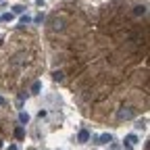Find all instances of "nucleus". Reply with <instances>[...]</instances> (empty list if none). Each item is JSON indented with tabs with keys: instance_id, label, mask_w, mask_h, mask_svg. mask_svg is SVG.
Returning <instances> with one entry per match:
<instances>
[{
	"instance_id": "1",
	"label": "nucleus",
	"mask_w": 150,
	"mask_h": 150,
	"mask_svg": "<svg viewBox=\"0 0 150 150\" xmlns=\"http://www.w3.org/2000/svg\"><path fill=\"white\" fill-rule=\"evenodd\" d=\"M50 29H52V31H59V33H63V31L67 29L65 19H63V17H52V19H50Z\"/></svg>"
},
{
	"instance_id": "2",
	"label": "nucleus",
	"mask_w": 150,
	"mask_h": 150,
	"mask_svg": "<svg viewBox=\"0 0 150 150\" xmlns=\"http://www.w3.org/2000/svg\"><path fill=\"white\" fill-rule=\"evenodd\" d=\"M117 117L123 121V119H134L136 117V108L134 106H121V110L117 112Z\"/></svg>"
},
{
	"instance_id": "3",
	"label": "nucleus",
	"mask_w": 150,
	"mask_h": 150,
	"mask_svg": "<svg viewBox=\"0 0 150 150\" xmlns=\"http://www.w3.org/2000/svg\"><path fill=\"white\" fill-rule=\"evenodd\" d=\"M52 79H54V81H65V71H63V69L52 71Z\"/></svg>"
},
{
	"instance_id": "4",
	"label": "nucleus",
	"mask_w": 150,
	"mask_h": 150,
	"mask_svg": "<svg viewBox=\"0 0 150 150\" xmlns=\"http://www.w3.org/2000/svg\"><path fill=\"white\" fill-rule=\"evenodd\" d=\"M108 142H112V136L110 134H102V136L96 138V144H108Z\"/></svg>"
},
{
	"instance_id": "5",
	"label": "nucleus",
	"mask_w": 150,
	"mask_h": 150,
	"mask_svg": "<svg viewBox=\"0 0 150 150\" xmlns=\"http://www.w3.org/2000/svg\"><path fill=\"white\" fill-rule=\"evenodd\" d=\"M134 15H136V17H142V15H146V6H144V4H138V6H134Z\"/></svg>"
},
{
	"instance_id": "6",
	"label": "nucleus",
	"mask_w": 150,
	"mask_h": 150,
	"mask_svg": "<svg viewBox=\"0 0 150 150\" xmlns=\"http://www.w3.org/2000/svg\"><path fill=\"white\" fill-rule=\"evenodd\" d=\"M77 140H79L81 144H83V142H88V140H90V131L81 129V131H79V136H77Z\"/></svg>"
},
{
	"instance_id": "7",
	"label": "nucleus",
	"mask_w": 150,
	"mask_h": 150,
	"mask_svg": "<svg viewBox=\"0 0 150 150\" xmlns=\"http://www.w3.org/2000/svg\"><path fill=\"white\" fill-rule=\"evenodd\" d=\"M136 142H138V136H134V134H129V136L125 138V144H127V146H134Z\"/></svg>"
},
{
	"instance_id": "8",
	"label": "nucleus",
	"mask_w": 150,
	"mask_h": 150,
	"mask_svg": "<svg viewBox=\"0 0 150 150\" xmlns=\"http://www.w3.org/2000/svg\"><path fill=\"white\" fill-rule=\"evenodd\" d=\"M15 138H17V140H23V138H25V129H23V127H17V129H15Z\"/></svg>"
},
{
	"instance_id": "9",
	"label": "nucleus",
	"mask_w": 150,
	"mask_h": 150,
	"mask_svg": "<svg viewBox=\"0 0 150 150\" xmlns=\"http://www.w3.org/2000/svg\"><path fill=\"white\" fill-rule=\"evenodd\" d=\"M23 11H25V6H23V4H15V6H13V15H21Z\"/></svg>"
},
{
	"instance_id": "10",
	"label": "nucleus",
	"mask_w": 150,
	"mask_h": 150,
	"mask_svg": "<svg viewBox=\"0 0 150 150\" xmlns=\"http://www.w3.org/2000/svg\"><path fill=\"white\" fill-rule=\"evenodd\" d=\"M40 90H42V83H40V81H35V83L31 86V92H33V94H38Z\"/></svg>"
},
{
	"instance_id": "11",
	"label": "nucleus",
	"mask_w": 150,
	"mask_h": 150,
	"mask_svg": "<svg viewBox=\"0 0 150 150\" xmlns=\"http://www.w3.org/2000/svg\"><path fill=\"white\" fill-rule=\"evenodd\" d=\"M19 121H21V123H27V121H29V115H27V112H21V115H19Z\"/></svg>"
},
{
	"instance_id": "12",
	"label": "nucleus",
	"mask_w": 150,
	"mask_h": 150,
	"mask_svg": "<svg viewBox=\"0 0 150 150\" xmlns=\"http://www.w3.org/2000/svg\"><path fill=\"white\" fill-rule=\"evenodd\" d=\"M27 23H31V17L23 15V17H21V25H27Z\"/></svg>"
},
{
	"instance_id": "13",
	"label": "nucleus",
	"mask_w": 150,
	"mask_h": 150,
	"mask_svg": "<svg viewBox=\"0 0 150 150\" xmlns=\"http://www.w3.org/2000/svg\"><path fill=\"white\" fill-rule=\"evenodd\" d=\"M2 21H13V13H4L2 15Z\"/></svg>"
},
{
	"instance_id": "14",
	"label": "nucleus",
	"mask_w": 150,
	"mask_h": 150,
	"mask_svg": "<svg viewBox=\"0 0 150 150\" xmlns=\"http://www.w3.org/2000/svg\"><path fill=\"white\" fill-rule=\"evenodd\" d=\"M136 127H138V129H144V127H146V121H138Z\"/></svg>"
},
{
	"instance_id": "15",
	"label": "nucleus",
	"mask_w": 150,
	"mask_h": 150,
	"mask_svg": "<svg viewBox=\"0 0 150 150\" xmlns=\"http://www.w3.org/2000/svg\"><path fill=\"white\" fill-rule=\"evenodd\" d=\"M33 21H35V23H42V21H44V15H38V17L33 19Z\"/></svg>"
},
{
	"instance_id": "16",
	"label": "nucleus",
	"mask_w": 150,
	"mask_h": 150,
	"mask_svg": "<svg viewBox=\"0 0 150 150\" xmlns=\"http://www.w3.org/2000/svg\"><path fill=\"white\" fill-rule=\"evenodd\" d=\"M4 104H6V100H4L2 96H0V106H4Z\"/></svg>"
},
{
	"instance_id": "17",
	"label": "nucleus",
	"mask_w": 150,
	"mask_h": 150,
	"mask_svg": "<svg viewBox=\"0 0 150 150\" xmlns=\"http://www.w3.org/2000/svg\"><path fill=\"white\" fill-rule=\"evenodd\" d=\"M0 146H2V140H0Z\"/></svg>"
}]
</instances>
